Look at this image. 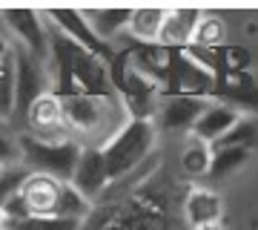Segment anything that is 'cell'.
Listing matches in <instances>:
<instances>
[{
  "label": "cell",
  "mask_w": 258,
  "mask_h": 230,
  "mask_svg": "<svg viewBox=\"0 0 258 230\" xmlns=\"http://www.w3.org/2000/svg\"><path fill=\"white\" fill-rule=\"evenodd\" d=\"M83 230H192L184 219V204H175L158 175L123 196L106 199L83 221Z\"/></svg>",
  "instance_id": "cell-1"
},
{
  "label": "cell",
  "mask_w": 258,
  "mask_h": 230,
  "mask_svg": "<svg viewBox=\"0 0 258 230\" xmlns=\"http://www.w3.org/2000/svg\"><path fill=\"white\" fill-rule=\"evenodd\" d=\"M60 104L66 129L83 150H106L132 121L120 95H75Z\"/></svg>",
  "instance_id": "cell-2"
},
{
  "label": "cell",
  "mask_w": 258,
  "mask_h": 230,
  "mask_svg": "<svg viewBox=\"0 0 258 230\" xmlns=\"http://www.w3.org/2000/svg\"><path fill=\"white\" fill-rule=\"evenodd\" d=\"M155 144H158V127L152 118H132L123 127L115 141L103 150L106 164H109L112 184L123 181L126 175H132L138 167H144L149 158L155 156Z\"/></svg>",
  "instance_id": "cell-3"
},
{
  "label": "cell",
  "mask_w": 258,
  "mask_h": 230,
  "mask_svg": "<svg viewBox=\"0 0 258 230\" xmlns=\"http://www.w3.org/2000/svg\"><path fill=\"white\" fill-rule=\"evenodd\" d=\"M83 147L78 141H43V138L23 132L18 138V161L32 170V173H43L52 178L72 184V175L78 170Z\"/></svg>",
  "instance_id": "cell-4"
},
{
  "label": "cell",
  "mask_w": 258,
  "mask_h": 230,
  "mask_svg": "<svg viewBox=\"0 0 258 230\" xmlns=\"http://www.w3.org/2000/svg\"><path fill=\"white\" fill-rule=\"evenodd\" d=\"M15 43V40H12ZM15 115L26 118V112L32 110V104L37 98H43L46 92H52V75L46 69V61L35 58L26 52L23 46L15 43Z\"/></svg>",
  "instance_id": "cell-5"
},
{
  "label": "cell",
  "mask_w": 258,
  "mask_h": 230,
  "mask_svg": "<svg viewBox=\"0 0 258 230\" xmlns=\"http://www.w3.org/2000/svg\"><path fill=\"white\" fill-rule=\"evenodd\" d=\"M3 29H12V40L40 61H49V26L46 15L37 9H3Z\"/></svg>",
  "instance_id": "cell-6"
},
{
  "label": "cell",
  "mask_w": 258,
  "mask_h": 230,
  "mask_svg": "<svg viewBox=\"0 0 258 230\" xmlns=\"http://www.w3.org/2000/svg\"><path fill=\"white\" fill-rule=\"evenodd\" d=\"M46 15H49V20H52L69 40H75L81 49L103 58V61H109V64L118 58V49H115V46L95 35V29L89 26L83 9H46Z\"/></svg>",
  "instance_id": "cell-7"
},
{
  "label": "cell",
  "mask_w": 258,
  "mask_h": 230,
  "mask_svg": "<svg viewBox=\"0 0 258 230\" xmlns=\"http://www.w3.org/2000/svg\"><path fill=\"white\" fill-rule=\"evenodd\" d=\"M207 107L210 101L192 98V95H164L152 121H155L158 132H192Z\"/></svg>",
  "instance_id": "cell-8"
},
{
  "label": "cell",
  "mask_w": 258,
  "mask_h": 230,
  "mask_svg": "<svg viewBox=\"0 0 258 230\" xmlns=\"http://www.w3.org/2000/svg\"><path fill=\"white\" fill-rule=\"evenodd\" d=\"M72 187L95 207L103 202V196L109 193V187H112L109 164H106L103 150H83L81 161H78V170L72 175Z\"/></svg>",
  "instance_id": "cell-9"
},
{
  "label": "cell",
  "mask_w": 258,
  "mask_h": 230,
  "mask_svg": "<svg viewBox=\"0 0 258 230\" xmlns=\"http://www.w3.org/2000/svg\"><path fill=\"white\" fill-rule=\"evenodd\" d=\"M75 83L83 95H98V98L118 95L115 81H112V64L81 49V46H78V55H75Z\"/></svg>",
  "instance_id": "cell-10"
},
{
  "label": "cell",
  "mask_w": 258,
  "mask_h": 230,
  "mask_svg": "<svg viewBox=\"0 0 258 230\" xmlns=\"http://www.w3.org/2000/svg\"><path fill=\"white\" fill-rule=\"evenodd\" d=\"M66 184L69 181H60V178H52V175H43V173H32L23 184L20 196L29 204L32 216H57Z\"/></svg>",
  "instance_id": "cell-11"
},
{
  "label": "cell",
  "mask_w": 258,
  "mask_h": 230,
  "mask_svg": "<svg viewBox=\"0 0 258 230\" xmlns=\"http://www.w3.org/2000/svg\"><path fill=\"white\" fill-rule=\"evenodd\" d=\"M201 18H204L201 9H169L158 43L169 49V52H184L195 40V29H198Z\"/></svg>",
  "instance_id": "cell-12"
},
{
  "label": "cell",
  "mask_w": 258,
  "mask_h": 230,
  "mask_svg": "<svg viewBox=\"0 0 258 230\" xmlns=\"http://www.w3.org/2000/svg\"><path fill=\"white\" fill-rule=\"evenodd\" d=\"M181 204H184V219L192 230L212 227L221 219V196L210 187H189Z\"/></svg>",
  "instance_id": "cell-13"
},
{
  "label": "cell",
  "mask_w": 258,
  "mask_h": 230,
  "mask_svg": "<svg viewBox=\"0 0 258 230\" xmlns=\"http://www.w3.org/2000/svg\"><path fill=\"white\" fill-rule=\"evenodd\" d=\"M238 121H241V110L235 107V104L210 101L207 112H204L201 118H198V124H195L192 135L201 138V141H207V144H218Z\"/></svg>",
  "instance_id": "cell-14"
},
{
  "label": "cell",
  "mask_w": 258,
  "mask_h": 230,
  "mask_svg": "<svg viewBox=\"0 0 258 230\" xmlns=\"http://www.w3.org/2000/svg\"><path fill=\"white\" fill-rule=\"evenodd\" d=\"M83 15L95 29V35L106 43H115L118 37H123V32H129V23H132V9H83Z\"/></svg>",
  "instance_id": "cell-15"
},
{
  "label": "cell",
  "mask_w": 258,
  "mask_h": 230,
  "mask_svg": "<svg viewBox=\"0 0 258 230\" xmlns=\"http://www.w3.org/2000/svg\"><path fill=\"white\" fill-rule=\"evenodd\" d=\"M15 43H9V37L3 32V52H0V115L3 124H9L15 115Z\"/></svg>",
  "instance_id": "cell-16"
},
{
  "label": "cell",
  "mask_w": 258,
  "mask_h": 230,
  "mask_svg": "<svg viewBox=\"0 0 258 230\" xmlns=\"http://www.w3.org/2000/svg\"><path fill=\"white\" fill-rule=\"evenodd\" d=\"M166 15H169V9H155V6L152 9H132V23H129L126 35L135 43H158Z\"/></svg>",
  "instance_id": "cell-17"
},
{
  "label": "cell",
  "mask_w": 258,
  "mask_h": 230,
  "mask_svg": "<svg viewBox=\"0 0 258 230\" xmlns=\"http://www.w3.org/2000/svg\"><path fill=\"white\" fill-rule=\"evenodd\" d=\"M212 158H215V153H212V144H207V141H201V138L189 135V141H186L184 150H181V170H184L189 178L210 175Z\"/></svg>",
  "instance_id": "cell-18"
},
{
  "label": "cell",
  "mask_w": 258,
  "mask_h": 230,
  "mask_svg": "<svg viewBox=\"0 0 258 230\" xmlns=\"http://www.w3.org/2000/svg\"><path fill=\"white\" fill-rule=\"evenodd\" d=\"M224 37H227L224 20L218 18V15H207V12H204L201 23H198V29H195V40L192 43L204 46V49H224Z\"/></svg>",
  "instance_id": "cell-19"
},
{
  "label": "cell",
  "mask_w": 258,
  "mask_h": 230,
  "mask_svg": "<svg viewBox=\"0 0 258 230\" xmlns=\"http://www.w3.org/2000/svg\"><path fill=\"white\" fill-rule=\"evenodd\" d=\"M212 153H215V158H212L210 178H224V175L235 173L249 156L247 147H227V150H212Z\"/></svg>",
  "instance_id": "cell-20"
},
{
  "label": "cell",
  "mask_w": 258,
  "mask_h": 230,
  "mask_svg": "<svg viewBox=\"0 0 258 230\" xmlns=\"http://www.w3.org/2000/svg\"><path fill=\"white\" fill-rule=\"evenodd\" d=\"M3 230H83V221L57 219V216H32V219L3 224Z\"/></svg>",
  "instance_id": "cell-21"
},
{
  "label": "cell",
  "mask_w": 258,
  "mask_h": 230,
  "mask_svg": "<svg viewBox=\"0 0 258 230\" xmlns=\"http://www.w3.org/2000/svg\"><path fill=\"white\" fill-rule=\"evenodd\" d=\"M255 138H258V124L249 121V118H241L218 144H212V150H227V147H247L249 150V144H252Z\"/></svg>",
  "instance_id": "cell-22"
},
{
  "label": "cell",
  "mask_w": 258,
  "mask_h": 230,
  "mask_svg": "<svg viewBox=\"0 0 258 230\" xmlns=\"http://www.w3.org/2000/svg\"><path fill=\"white\" fill-rule=\"evenodd\" d=\"M201 230H221V227H218V224H212V227H201Z\"/></svg>",
  "instance_id": "cell-23"
}]
</instances>
